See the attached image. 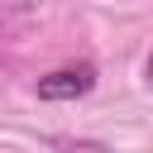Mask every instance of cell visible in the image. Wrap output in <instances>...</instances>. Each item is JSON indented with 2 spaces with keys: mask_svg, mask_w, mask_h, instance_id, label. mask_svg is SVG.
<instances>
[{
  "mask_svg": "<svg viewBox=\"0 0 153 153\" xmlns=\"http://www.w3.org/2000/svg\"><path fill=\"white\" fill-rule=\"evenodd\" d=\"M96 91V67L76 62V67H57L48 76H38V100H81Z\"/></svg>",
  "mask_w": 153,
  "mask_h": 153,
  "instance_id": "6da1fadb",
  "label": "cell"
},
{
  "mask_svg": "<svg viewBox=\"0 0 153 153\" xmlns=\"http://www.w3.org/2000/svg\"><path fill=\"white\" fill-rule=\"evenodd\" d=\"M48 143H53L57 153H110V148H105V143H96V139H67V134H53Z\"/></svg>",
  "mask_w": 153,
  "mask_h": 153,
  "instance_id": "7a4b0ae2",
  "label": "cell"
},
{
  "mask_svg": "<svg viewBox=\"0 0 153 153\" xmlns=\"http://www.w3.org/2000/svg\"><path fill=\"white\" fill-rule=\"evenodd\" d=\"M143 76H148V86H153V53H148V62H143Z\"/></svg>",
  "mask_w": 153,
  "mask_h": 153,
  "instance_id": "3957f363",
  "label": "cell"
}]
</instances>
